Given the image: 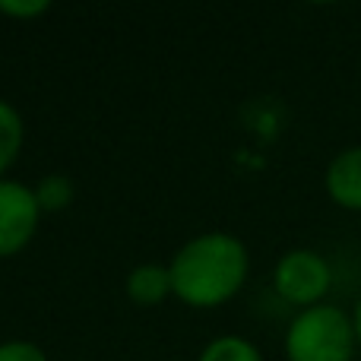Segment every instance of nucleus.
Masks as SVG:
<instances>
[{
    "mask_svg": "<svg viewBox=\"0 0 361 361\" xmlns=\"http://www.w3.org/2000/svg\"><path fill=\"white\" fill-rule=\"evenodd\" d=\"M19 146H23V121H19L16 108L0 99V171L16 159Z\"/></svg>",
    "mask_w": 361,
    "mask_h": 361,
    "instance_id": "7",
    "label": "nucleus"
},
{
    "mask_svg": "<svg viewBox=\"0 0 361 361\" xmlns=\"http://www.w3.org/2000/svg\"><path fill=\"white\" fill-rule=\"evenodd\" d=\"M0 361H44V352L35 343H4L0 345Z\"/></svg>",
    "mask_w": 361,
    "mask_h": 361,
    "instance_id": "10",
    "label": "nucleus"
},
{
    "mask_svg": "<svg viewBox=\"0 0 361 361\" xmlns=\"http://www.w3.org/2000/svg\"><path fill=\"white\" fill-rule=\"evenodd\" d=\"M200 361H260V352H257L247 339L222 336V339L206 345Z\"/></svg>",
    "mask_w": 361,
    "mask_h": 361,
    "instance_id": "8",
    "label": "nucleus"
},
{
    "mask_svg": "<svg viewBox=\"0 0 361 361\" xmlns=\"http://www.w3.org/2000/svg\"><path fill=\"white\" fill-rule=\"evenodd\" d=\"M35 197H38V206H42V209H61V206L70 203V197H73V187H70L67 178L51 175V178H44L42 184H38Z\"/></svg>",
    "mask_w": 361,
    "mask_h": 361,
    "instance_id": "9",
    "label": "nucleus"
},
{
    "mask_svg": "<svg viewBox=\"0 0 361 361\" xmlns=\"http://www.w3.org/2000/svg\"><path fill=\"white\" fill-rule=\"evenodd\" d=\"M330 288V267L314 250H292L276 267V292L292 305H311L320 301Z\"/></svg>",
    "mask_w": 361,
    "mask_h": 361,
    "instance_id": "3",
    "label": "nucleus"
},
{
    "mask_svg": "<svg viewBox=\"0 0 361 361\" xmlns=\"http://www.w3.org/2000/svg\"><path fill=\"white\" fill-rule=\"evenodd\" d=\"M326 190L345 209H361V146L339 152L326 171Z\"/></svg>",
    "mask_w": 361,
    "mask_h": 361,
    "instance_id": "5",
    "label": "nucleus"
},
{
    "mask_svg": "<svg viewBox=\"0 0 361 361\" xmlns=\"http://www.w3.org/2000/svg\"><path fill=\"white\" fill-rule=\"evenodd\" d=\"M352 324H355V336L361 339V301H358V307H355V320H352Z\"/></svg>",
    "mask_w": 361,
    "mask_h": 361,
    "instance_id": "12",
    "label": "nucleus"
},
{
    "mask_svg": "<svg viewBox=\"0 0 361 361\" xmlns=\"http://www.w3.org/2000/svg\"><path fill=\"white\" fill-rule=\"evenodd\" d=\"M247 276V250L231 235H200L178 250L171 286L187 305L212 307L231 298Z\"/></svg>",
    "mask_w": 361,
    "mask_h": 361,
    "instance_id": "1",
    "label": "nucleus"
},
{
    "mask_svg": "<svg viewBox=\"0 0 361 361\" xmlns=\"http://www.w3.org/2000/svg\"><path fill=\"white\" fill-rule=\"evenodd\" d=\"M355 324L333 305H314L295 317L286 336L288 361H349Z\"/></svg>",
    "mask_w": 361,
    "mask_h": 361,
    "instance_id": "2",
    "label": "nucleus"
},
{
    "mask_svg": "<svg viewBox=\"0 0 361 361\" xmlns=\"http://www.w3.org/2000/svg\"><path fill=\"white\" fill-rule=\"evenodd\" d=\"M171 269H162L156 263H146V267H137L127 279V292H130L133 301L140 305H159L165 295L171 292Z\"/></svg>",
    "mask_w": 361,
    "mask_h": 361,
    "instance_id": "6",
    "label": "nucleus"
},
{
    "mask_svg": "<svg viewBox=\"0 0 361 361\" xmlns=\"http://www.w3.org/2000/svg\"><path fill=\"white\" fill-rule=\"evenodd\" d=\"M38 209L35 190L16 180H0V257L16 254L29 241L38 225Z\"/></svg>",
    "mask_w": 361,
    "mask_h": 361,
    "instance_id": "4",
    "label": "nucleus"
},
{
    "mask_svg": "<svg viewBox=\"0 0 361 361\" xmlns=\"http://www.w3.org/2000/svg\"><path fill=\"white\" fill-rule=\"evenodd\" d=\"M0 10L13 13V16H35V13L48 10V0H0Z\"/></svg>",
    "mask_w": 361,
    "mask_h": 361,
    "instance_id": "11",
    "label": "nucleus"
}]
</instances>
